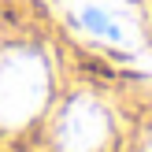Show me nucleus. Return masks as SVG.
Here are the masks:
<instances>
[{"label": "nucleus", "instance_id": "1", "mask_svg": "<svg viewBox=\"0 0 152 152\" xmlns=\"http://www.w3.org/2000/svg\"><path fill=\"white\" fill-rule=\"evenodd\" d=\"M52 89L48 59L37 48L15 45L0 52V130L26 126L45 108Z\"/></svg>", "mask_w": 152, "mask_h": 152}, {"label": "nucleus", "instance_id": "2", "mask_svg": "<svg viewBox=\"0 0 152 152\" xmlns=\"http://www.w3.org/2000/svg\"><path fill=\"white\" fill-rule=\"evenodd\" d=\"M63 15L82 37L104 45V48L134 52L141 48V11L134 0H59Z\"/></svg>", "mask_w": 152, "mask_h": 152}, {"label": "nucleus", "instance_id": "3", "mask_svg": "<svg viewBox=\"0 0 152 152\" xmlns=\"http://www.w3.org/2000/svg\"><path fill=\"white\" fill-rule=\"evenodd\" d=\"M111 134V115L93 96H74L56 119V152H100Z\"/></svg>", "mask_w": 152, "mask_h": 152}, {"label": "nucleus", "instance_id": "4", "mask_svg": "<svg viewBox=\"0 0 152 152\" xmlns=\"http://www.w3.org/2000/svg\"><path fill=\"white\" fill-rule=\"evenodd\" d=\"M141 152H152V130L145 134V141H141Z\"/></svg>", "mask_w": 152, "mask_h": 152}]
</instances>
